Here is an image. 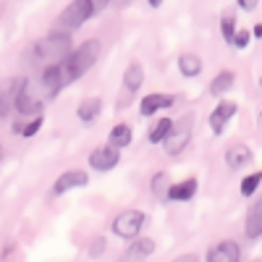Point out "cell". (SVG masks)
Here are the masks:
<instances>
[{
    "label": "cell",
    "instance_id": "obj_17",
    "mask_svg": "<svg viewBox=\"0 0 262 262\" xmlns=\"http://www.w3.org/2000/svg\"><path fill=\"white\" fill-rule=\"evenodd\" d=\"M144 84V69H142V63H128L126 66V71H123V86H126V92H139V86Z\"/></svg>",
    "mask_w": 262,
    "mask_h": 262
},
{
    "label": "cell",
    "instance_id": "obj_13",
    "mask_svg": "<svg viewBox=\"0 0 262 262\" xmlns=\"http://www.w3.org/2000/svg\"><path fill=\"white\" fill-rule=\"evenodd\" d=\"M24 79H6V81H0V121L8 118L11 113V107L16 102V95H18V86Z\"/></svg>",
    "mask_w": 262,
    "mask_h": 262
},
{
    "label": "cell",
    "instance_id": "obj_21",
    "mask_svg": "<svg viewBox=\"0 0 262 262\" xmlns=\"http://www.w3.org/2000/svg\"><path fill=\"white\" fill-rule=\"evenodd\" d=\"M233 84H236V74L233 71H221L215 79H212V84H210V92L215 95V97H221V95H226V92H231L233 90Z\"/></svg>",
    "mask_w": 262,
    "mask_h": 262
},
{
    "label": "cell",
    "instance_id": "obj_28",
    "mask_svg": "<svg viewBox=\"0 0 262 262\" xmlns=\"http://www.w3.org/2000/svg\"><path fill=\"white\" fill-rule=\"evenodd\" d=\"M236 3H238V8H242V11H254L259 0H236Z\"/></svg>",
    "mask_w": 262,
    "mask_h": 262
},
{
    "label": "cell",
    "instance_id": "obj_1",
    "mask_svg": "<svg viewBox=\"0 0 262 262\" xmlns=\"http://www.w3.org/2000/svg\"><path fill=\"white\" fill-rule=\"evenodd\" d=\"M100 55H102V42H100V39H86V42H81V45H79L76 50H71L69 58L60 63L63 81L71 84V81L81 79V76L100 60Z\"/></svg>",
    "mask_w": 262,
    "mask_h": 262
},
{
    "label": "cell",
    "instance_id": "obj_2",
    "mask_svg": "<svg viewBox=\"0 0 262 262\" xmlns=\"http://www.w3.org/2000/svg\"><path fill=\"white\" fill-rule=\"evenodd\" d=\"M71 50H74V48H71V37H69V34H66V32H50V34L39 37V39L34 42L32 50H29V55H32L34 63L53 66V63H63L66 58H69Z\"/></svg>",
    "mask_w": 262,
    "mask_h": 262
},
{
    "label": "cell",
    "instance_id": "obj_33",
    "mask_svg": "<svg viewBox=\"0 0 262 262\" xmlns=\"http://www.w3.org/2000/svg\"><path fill=\"white\" fill-rule=\"evenodd\" d=\"M259 86H262V79H259Z\"/></svg>",
    "mask_w": 262,
    "mask_h": 262
},
{
    "label": "cell",
    "instance_id": "obj_30",
    "mask_svg": "<svg viewBox=\"0 0 262 262\" xmlns=\"http://www.w3.org/2000/svg\"><path fill=\"white\" fill-rule=\"evenodd\" d=\"M252 34H254V37H257V39H259V37H262V24H257V27H254V29H252Z\"/></svg>",
    "mask_w": 262,
    "mask_h": 262
},
{
    "label": "cell",
    "instance_id": "obj_15",
    "mask_svg": "<svg viewBox=\"0 0 262 262\" xmlns=\"http://www.w3.org/2000/svg\"><path fill=\"white\" fill-rule=\"evenodd\" d=\"M194 194H196V179H184L179 184L168 186V200L170 202H189V200H194Z\"/></svg>",
    "mask_w": 262,
    "mask_h": 262
},
{
    "label": "cell",
    "instance_id": "obj_34",
    "mask_svg": "<svg viewBox=\"0 0 262 262\" xmlns=\"http://www.w3.org/2000/svg\"><path fill=\"white\" fill-rule=\"evenodd\" d=\"M259 118H262V111H259Z\"/></svg>",
    "mask_w": 262,
    "mask_h": 262
},
{
    "label": "cell",
    "instance_id": "obj_22",
    "mask_svg": "<svg viewBox=\"0 0 262 262\" xmlns=\"http://www.w3.org/2000/svg\"><path fill=\"white\" fill-rule=\"evenodd\" d=\"M170 128H173V121L170 118H160L155 126L149 128V134H147V139L152 142V144H163V139L170 134Z\"/></svg>",
    "mask_w": 262,
    "mask_h": 262
},
{
    "label": "cell",
    "instance_id": "obj_16",
    "mask_svg": "<svg viewBox=\"0 0 262 262\" xmlns=\"http://www.w3.org/2000/svg\"><path fill=\"white\" fill-rule=\"evenodd\" d=\"M155 254V242L152 238H131V247L126 249L123 259H144V257H152Z\"/></svg>",
    "mask_w": 262,
    "mask_h": 262
},
{
    "label": "cell",
    "instance_id": "obj_27",
    "mask_svg": "<svg viewBox=\"0 0 262 262\" xmlns=\"http://www.w3.org/2000/svg\"><path fill=\"white\" fill-rule=\"evenodd\" d=\"M249 39H252V32H247V29H238V32L233 34V45H236L238 50H244V48L249 45Z\"/></svg>",
    "mask_w": 262,
    "mask_h": 262
},
{
    "label": "cell",
    "instance_id": "obj_25",
    "mask_svg": "<svg viewBox=\"0 0 262 262\" xmlns=\"http://www.w3.org/2000/svg\"><path fill=\"white\" fill-rule=\"evenodd\" d=\"M221 32H223V39L228 42V45H233V34H236V16L233 13L221 16Z\"/></svg>",
    "mask_w": 262,
    "mask_h": 262
},
{
    "label": "cell",
    "instance_id": "obj_31",
    "mask_svg": "<svg viewBox=\"0 0 262 262\" xmlns=\"http://www.w3.org/2000/svg\"><path fill=\"white\" fill-rule=\"evenodd\" d=\"M147 3H149V6H152V8H158V6H160V3H163V0H147Z\"/></svg>",
    "mask_w": 262,
    "mask_h": 262
},
{
    "label": "cell",
    "instance_id": "obj_26",
    "mask_svg": "<svg viewBox=\"0 0 262 262\" xmlns=\"http://www.w3.org/2000/svg\"><path fill=\"white\" fill-rule=\"evenodd\" d=\"M42 121H45V118H42V113H39V116H34V118H32V121H29L24 128H21V137H34L37 131L42 128Z\"/></svg>",
    "mask_w": 262,
    "mask_h": 262
},
{
    "label": "cell",
    "instance_id": "obj_3",
    "mask_svg": "<svg viewBox=\"0 0 262 262\" xmlns=\"http://www.w3.org/2000/svg\"><path fill=\"white\" fill-rule=\"evenodd\" d=\"M48 102H50V97L39 86V81L37 79H27V81H21V86H18L13 107L21 116H39L42 111H45Z\"/></svg>",
    "mask_w": 262,
    "mask_h": 262
},
{
    "label": "cell",
    "instance_id": "obj_24",
    "mask_svg": "<svg viewBox=\"0 0 262 262\" xmlns=\"http://www.w3.org/2000/svg\"><path fill=\"white\" fill-rule=\"evenodd\" d=\"M262 184V170H254L242 181V196H254L257 194V186Z\"/></svg>",
    "mask_w": 262,
    "mask_h": 262
},
{
    "label": "cell",
    "instance_id": "obj_18",
    "mask_svg": "<svg viewBox=\"0 0 262 262\" xmlns=\"http://www.w3.org/2000/svg\"><path fill=\"white\" fill-rule=\"evenodd\" d=\"M102 113V100L100 97H90V100H84L79 107H76V116L81 123H95Z\"/></svg>",
    "mask_w": 262,
    "mask_h": 262
},
{
    "label": "cell",
    "instance_id": "obj_19",
    "mask_svg": "<svg viewBox=\"0 0 262 262\" xmlns=\"http://www.w3.org/2000/svg\"><path fill=\"white\" fill-rule=\"evenodd\" d=\"M107 142H111L113 147H118V149H123V147H128L131 142H134V131H131L128 123H116L111 128V134H107Z\"/></svg>",
    "mask_w": 262,
    "mask_h": 262
},
{
    "label": "cell",
    "instance_id": "obj_7",
    "mask_svg": "<svg viewBox=\"0 0 262 262\" xmlns=\"http://www.w3.org/2000/svg\"><path fill=\"white\" fill-rule=\"evenodd\" d=\"M236 113H238L236 100H221V102H217L215 111L210 113V128H212V134L221 137L223 131H226V126H228V121H231Z\"/></svg>",
    "mask_w": 262,
    "mask_h": 262
},
{
    "label": "cell",
    "instance_id": "obj_8",
    "mask_svg": "<svg viewBox=\"0 0 262 262\" xmlns=\"http://www.w3.org/2000/svg\"><path fill=\"white\" fill-rule=\"evenodd\" d=\"M121 163V149L113 147V144H105V147H97L92 155H90V168L105 173V170H113L116 165Z\"/></svg>",
    "mask_w": 262,
    "mask_h": 262
},
{
    "label": "cell",
    "instance_id": "obj_20",
    "mask_svg": "<svg viewBox=\"0 0 262 262\" xmlns=\"http://www.w3.org/2000/svg\"><path fill=\"white\" fill-rule=\"evenodd\" d=\"M179 71H181V76H186V79L200 76V74H202V58H200V55H191V53H184V55L179 58Z\"/></svg>",
    "mask_w": 262,
    "mask_h": 262
},
{
    "label": "cell",
    "instance_id": "obj_5",
    "mask_svg": "<svg viewBox=\"0 0 262 262\" xmlns=\"http://www.w3.org/2000/svg\"><path fill=\"white\" fill-rule=\"evenodd\" d=\"M191 121H194V116H184L181 123H173L170 134L163 139V147H165V152L170 158L181 155V152L189 147V142H191Z\"/></svg>",
    "mask_w": 262,
    "mask_h": 262
},
{
    "label": "cell",
    "instance_id": "obj_29",
    "mask_svg": "<svg viewBox=\"0 0 262 262\" xmlns=\"http://www.w3.org/2000/svg\"><path fill=\"white\" fill-rule=\"evenodd\" d=\"M92 6H95V13H97V11H102V8L111 6V0H92Z\"/></svg>",
    "mask_w": 262,
    "mask_h": 262
},
{
    "label": "cell",
    "instance_id": "obj_14",
    "mask_svg": "<svg viewBox=\"0 0 262 262\" xmlns=\"http://www.w3.org/2000/svg\"><path fill=\"white\" fill-rule=\"evenodd\" d=\"M90 184V176H86L84 170H69L63 173V176H58V181L53 184V194H66L71 189H81Z\"/></svg>",
    "mask_w": 262,
    "mask_h": 262
},
{
    "label": "cell",
    "instance_id": "obj_23",
    "mask_svg": "<svg viewBox=\"0 0 262 262\" xmlns=\"http://www.w3.org/2000/svg\"><path fill=\"white\" fill-rule=\"evenodd\" d=\"M152 186V194L158 196V200H168V186H170V179H168V173H155L149 181Z\"/></svg>",
    "mask_w": 262,
    "mask_h": 262
},
{
    "label": "cell",
    "instance_id": "obj_11",
    "mask_svg": "<svg viewBox=\"0 0 262 262\" xmlns=\"http://www.w3.org/2000/svg\"><path fill=\"white\" fill-rule=\"evenodd\" d=\"M252 163H254V155H252V149H249L247 144L236 142V144H231V147L226 149V165H228L231 170H242V168H247V165H252Z\"/></svg>",
    "mask_w": 262,
    "mask_h": 262
},
{
    "label": "cell",
    "instance_id": "obj_10",
    "mask_svg": "<svg viewBox=\"0 0 262 262\" xmlns=\"http://www.w3.org/2000/svg\"><path fill=\"white\" fill-rule=\"evenodd\" d=\"M176 97L173 95H165V92H152V95H144L139 100V113L142 116H155L158 111H165V107H173Z\"/></svg>",
    "mask_w": 262,
    "mask_h": 262
},
{
    "label": "cell",
    "instance_id": "obj_12",
    "mask_svg": "<svg viewBox=\"0 0 262 262\" xmlns=\"http://www.w3.org/2000/svg\"><path fill=\"white\" fill-rule=\"evenodd\" d=\"M244 233H247V238H252V242L262 236V194L257 196V200L249 205V210H247Z\"/></svg>",
    "mask_w": 262,
    "mask_h": 262
},
{
    "label": "cell",
    "instance_id": "obj_6",
    "mask_svg": "<svg viewBox=\"0 0 262 262\" xmlns=\"http://www.w3.org/2000/svg\"><path fill=\"white\" fill-rule=\"evenodd\" d=\"M144 221H147V215L142 210H123V212L116 215V221H113V233L131 242V238L139 236V231L144 228Z\"/></svg>",
    "mask_w": 262,
    "mask_h": 262
},
{
    "label": "cell",
    "instance_id": "obj_4",
    "mask_svg": "<svg viewBox=\"0 0 262 262\" xmlns=\"http://www.w3.org/2000/svg\"><path fill=\"white\" fill-rule=\"evenodd\" d=\"M95 16V6L92 0H71L58 16V27L66 29V32H74L79 27H84L86 21Z\"/></svg>",
    "mask_w": 262,
    "mask_h": 262
},
{
    "label": "cell",
    "instance_id": "obj_9",
    "mask_svg": "<svg viewBox=\"0 0 262 262\" xmlns=\"http://www.w3.org/2000/svg\"><path fill=\"white\" fill-rule=\"evenodd\" d=\"M205 257H207V262H236V259H242V247L231 242V238H226V242L210 247Z\"/></svg>",
    "mask_w": 262,
    "mask_h": 262
},
{
    "label": "cell",
    "instance_id": "obj_32",
    "mask_svg": "<svg viewBox=\"0 0 262 262\" xmlns=\"http://www.w3.org/2000/svg\"><path fill=\"white\" fill-rule=\"evenodd\" d=\"M0 160H3V147H0Z\"/></svg>",
    "mask_w": 262,
    "mask_h": 262
}]
</instances>
